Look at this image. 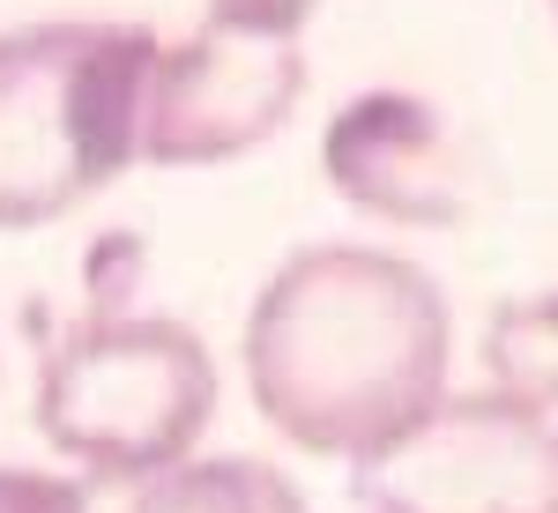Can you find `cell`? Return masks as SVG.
Segmentation results:
<instances>
[{"label":"cell","mask_w":558,"mask_h":513,"mask_svg":"<svg viewBox=\"0 0 558 513\" xmlns=\"http://www.w3.org/2000/svg\"><path fill=\"white\" fill-rule=\"evenodd\" d=\"M128 513H313L276 462L254 454H186L179 469L134 484Z\"/></svg>","instance_id":"52a82bcc"},{"label":"cell","mask_w":558,"mask_h":513,"mask_svg":"<svg viewBox=\"0 0 558 513\" xmlns=\"http://www.w3.org/2000/svg\"><path fill=\"white\" fill-rule=\"evenodd\" d=\"M357 513H558V417L447 394L425 425L350 469Z\"/></svg>","instance_id":"277c9868"},{"label":"cell","mask_w":558,"mask_h":513,"mask_svg":"<svg viewBox=\"0 0 558 513\" xmlns=\"http://www.w3.org/2000/svg\"><path fill=\"white\" fill-rule=\"evenodd\" d=\"M551 8H558V0H551Z\"/></svg>","instance_id":"8fae6325"},{"label":"cell","mask_w":558,"mask_h":513,"mask_svg":"<svg viewBox=\"0 0 558 513\" xmlns=\"http://www.w3.org/2000/svg\"><path fill=\"white\" fill-rule=\"evenodd\" d=\"M157 30L15 23L0 30V231H38L142 164V89Z\"/></svg>","instance_id":"7a4b0ae2"},{"label":"cell","mask_w":558,"mask_h":513,"mask_svg":"<svg viewBox=\"0 0 558 513\" xmlns=\"http://www.w3.org/2000/svg\"><path fill=\"white\" fill-rule=\"evenodd\" d=\"M313 8H320V0H209V23H239V30H276V38H299Z\"/></svg>","instance_id":"30bf717a"},{"label":"cell","mask_w":558,"mask_h":513,"mask_svg":"<svg viewBox=\"0 0 558 513\" xmlns=\"http://www.w3.org/2000/svg\"><path fill=\"white\" fill-rule=\"evenodd\" d=\"M305 89L299 38L202 23L186 38H157L149 89H142V164L209 171L283 134Z\"/></svg>","instance_id":"5b68a950"},{"label":"cell","mask_w":558,"mask_h":513,"mask_svg":"<svg viewBox=\"0 0 558 513\" xmlns=\"http://www.w3.org/2000/svg\"><path fill=\"white\" fill-rule=\"evenodd\" d=\"M484 394L558 417V291H521L484 320Z\"/></svg>","instance_id":"ba28073f"},{"label":"cell","mask_w":558,"mask_h":513,"mask_svg":"<svg viewBox=\"0 0 558 513\" xmlns=\"http://www.w3.org/2000/svg\"><path fill=\"white\" fill-rule=\"evenodd\" d=\"M239 357L254 410L299 454L357 469L447 402L454 313L410 254L328 239L254 291Z\"/></svg>","instance_id":"6da1fadb"},{"label":"cell","mask_w":558,"mask_h":513,"mask_svg":"<svg viewBox=\"0 0 558 513\" xmlns=\"http://www.w3.org/2000/svg\"><path fill=\"white\" fill-rule=\"evenodd\" d=\"M320 171L357 216L447 231L470 216V157L432 97L410 89H357L336 105L320 134Z\"/></svg>","instance_id":"8992f818"},{"label":"cell","mask_w":558,"mask_h":513,"mask_svg":"<svg viewBox=\"0 0 558 513\" xmlns=\"http://www.w3.org/2000/svg\"><path fill=\"white\" fill-rule=\"evenodd\" d=\"M216 417V357L172 313H89L45 342L38 431L89 484L179 469Z\"/></svg>","instance_id":"3957f363"},{"label":"cell","mask_w":558,"mask_h":513,"mask_svg":"<svg viewBox=\"0 0 558 513\" xmlns=\"http://www.w3.org/2000/svg\"><path fill=\"white\" fill-rule=\"evenodd\" d=\"M0 513H89V491L60 469H15V462H0Z\"/></svg>","instance_id":"9c48e42d"}]
</instances>
